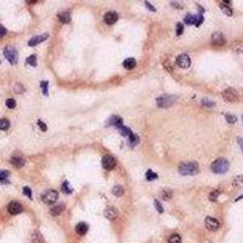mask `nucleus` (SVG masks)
<instances>
[{"label":"nucleus","mask_w":243,"mask_h":243,"mask_svg":"<svg viewBox=\"0 0 243 243\" xmlns=\"http://www.w3.org/2000/svg\"><path fill=\"white\" fill-rule=\"evenodd\" d=\"M229 168H230V163L225 158H219L212 163V170L215 174H224L229 170Z\"/></svg>","instance_id":"f257e3e1"},{"label":"nucleus","mask_w":243,"mask_h":243,"mask_svg":"<svg viewBox=\"0 0 243 243\" xmlns=\"http://www.w3.org/2000/svg\"><path fill=\"white\" fill-rule=\"evenodd\" d=\"M179 173L181 175H195L198 173V164L196 162L182 163L179 167Z\"/></svg>","instance_id":"f03ea898"},{"label":"nucleus","mask_w":243,"mask_h":243,"mask_svg":"<svg viewBox=\"0 0 243 243\" xmlns=\"http://www.w3.org/2000/svg\"><path fill=\"white\" fill-rule=\"evenodd\" d=\"M41 200L46 204H54L59 200V192L55 190H47L41 195Z\"/></svg>","instance_id":"7ed1b4c3"},{"label":"nucleus","mask_w":243,"mask_h":243,"mask_svg":"<svg viewBox=\"0 0 243 243\" xmlns=\"http://www.w3.org/2000/svg\"><path fill=\"white\" fill-rule=\"evenodd\" d=\"M175 100H176L175 95H162L157 99V105H158V107L165 108V107L171 106L175 102Z\"/></svg>","instance_id":"20e7f679"},{"label":"nucleus","mask_w":243,"mask_h":243,"mask_svg":"<svg viewBox=\"0 0 243 243\" xmlns=\"http://www.w3.org/2000/svg\"><path fill=\"white\" fill-rule=\"evenodd\" d=\"M4 55H5L6 60L9 61L11 64L17 63V51L14 46H6L5 50H4Z\"/></svg>","instance_id":"39448f33"},{"label":"nucleus","mask_w":243,"mask_h":243,"mask_svg":"<svg viewBox=\"0 0 243 243\" xmlns=\"http://www.w3.org/2000/svg\"><path fill=\"white\" fill-rule=\"evenodd\" d=\"M203 22V16L202 15H187L185 17V23L186 24H195V26H201Z\"/></svg>","instance_id":"423d86ee"},{"label":"nucleus","mask_w":243,"mask_h":243,"mask_svg":"<svg viewBox=\"0 0 243 243\" xmlns=\"http://www.w3.org/2000/svg\"><path fill=\"white\" fill-rule=\"evenodd\" d=\"M102 167L106 170H112L116 167V159H114V157H112L109 154L103 156L102 157Z\"/></svg>","instance_id":"0eeeda50"},{"label":"nucleus","mask_w":243,"mask_h":243,"mask_svg":"<svg viewBox=\"0 0 243 243\" xmlns=\"http://www.w3.org/2000/svg\"><path fill=\"white\" fill-rule=\"evenodd\" d=\"M223 97L229 102L238 101V95L233 89H226L223 91Z\"/></svg>","instance_id":"6e6552de"},{"label":"nucleus","mask_w":243,"mask_h":243,"mask_svg":"<svg viewBox=\"0 0 243 243\" xmlns=\"http://www.w3.org/2000/svg\"><path fill=\"white\" fill-rule=\"evenodd\" d=\"M176 63H178V66L181 67V68H188L190 64H191V59H190L188 55L181 54V55H179V56L176 57Z\"/></svg>","instance_id":"1a4fd4ad"},{"label":"nucleus","mask_w":243,"mask_h":243,"mask_svg":"<svg viewBox=\"0 0 243 243\" xmlns=\"http://www.w3.org/2000/svg\"><path fill=\"white\" fill-rule=\"evenodd\" d=\"M204 224H205V227H207L209 231H216V230L219 229V226H220L219 221H218L215 218H212V216H207Z\"/></svg>","instance_id":"9d476101"},{"label":"nucleus","mask_w":243,"mask_h":243,"mask_svg":"<svg viewBox=\"0 0 243 243\" xmlns=\"http://www.w3.org/2000/svg\"><path fill=\"white\" fill-rule=\"evenodd\" d=\"M7 209H9V213H10V214H12V215L20 214L21 212L23 210L22 205H21V204H20L19 202H11L10 204H9Z\"/></svg>","instance_id":"9b49d317"},{"label":"nucleus","mask_w":243,"mask_h":243,"mask_svg":"<svg viewBox=\"0 0 243 243\" xmlns=\"http://www.w3.org/2000/svg\"><path fill=\"white\" fill-rule=\"evenodd\" d=\"M49 38V34H40V35H35V37H33L31 40L28 41V45L29 46H35V45H38V44H40L43 43L44 40H46Z\"/></svg>","instance_id":"f8f14e48"},{"label":"nucleus","mask_w":243,"mask_h":243,"mask_svg":"<svg viewBox=\"0 0 243 243\" xmlns=\"http://www.w3.org/2000/svg\"><path fill=\"white\" fill-rule=\"evenodd\" d=\"M103 20H105V22H106L107 24H113V23H116L117 20H118V14L114 12V11H109V12H107V14L105 15Z\"/></svg>","instance_id":"ddd939ff"},{"label":"nucleus","mask_w":243,"mask_h":243,"mask_svg":"<svg viewBox=\"0 0 243 243\" xmlns=\"http://www.w3.org/2000/svg\"><path fill=\"white\" fill-rule=\"evenodd\" d=\"M212 41H213V44L221 46V45L225 44V37L223 35V33L216 32V33H214V34H213V37H212Z\"/></svg>","instance_id":"4468645a"},{"label":"nucleus","mask_w":243,"mask_h":243,"mask_svg":"<svg viewBox=\"0 0 243 243\" xmlns=\"http://www.w3.org/2000/svg\"><path fill=\"white\" fill-rule=\"evenodd\" d=\"M103 214H105V216H106L107 219H109V220H113V219H116V218H117V215H118V212H117V209H116V208L108 207V208H106V209H105Z\"/></svg>","instance_id":"2eb2a0df"},{"label":"nucleus","mask_w":243,"mask_h":243,"mask_svg":"<svg viewBox=\"0 0 243 243\" xmlns=\"http://www.w3.org/2000/svg\"><path fill=\"white\" fill-rule=\"evenodd\" d=\"M122 124H123V119H122L119 116H112V117L107 121V125H114V126H117V128L122 126Z\"/></svg>","instance_id":"dca6fc26"},{"label":"nucleus","mask_w":243,"mask_h":243,"mask_svg":"<svg viewBox=\"0 0 243 243\" xmlns=\"http://www.w3.org/2000/svg\"><path fill=\"white\" fill-rule=\"evenodd\" d=\"M88 229H89L88 224L79 223L78 225H77V226H76V232H77L78 235H80V236H84V235L88 232Z\"/></svg>","instance_id":"f3484780"},{"label":"nucleus","mask_w":243,"mask_h":243,"mask_svg":"<svg viewBox=\"0 0 243 243\" xmlns=\"http://www.w3.org/2000/svg\"><path fill=\"white\" fill-rule=\"evenodd\" d=\"M11 164L14 167H16V168H22L24 165V159L22 157H20V156H14L11 158Z\"/></svg>","instance_id":"a211bd4d"},{"label":"nucleus","mask_w":243,"mask_h":243,"mask_svg":"<svg viewBox=\"0 0 243 243\" xmlns=\"http://www.w3.org/2000/svg\"><path fill=\"white\" fill-rule=\"evenodd\" d=\"M123 66H124L125 69H133V68L136 67V60L133 59V57H129L123 62Z\"/></svg>","instance_id":"6ab92c4d"},{"label":"nucleus","mask_w":243,"mask_h":243,"mask_svg":"<svg viewBox=\"0 0 243 243\" xmlns=\"http://www.w3.org/2000/svg\"><path fill=\"white\" fill-rule=\"evenodd\" d=\"M63 209H64V205H63V204L55 205V207H52V208L50 209V214H51V215H54V216H56V215H60L61 213L63 212Z\"/></svg>","instance_id":"aec40b11"},{"label":"nucleus","mask_w":243,"mask_h":243,"mask_svg":"<svg viewBox=\"0 0 243 243\" xmlns=\"http://www.w3.org/2000/svg\"><path fill=\"white\" fill-rule=\"evenodd\" d=\"M59 19L62 23H68L71 21V14L68 11H64V12H60L59 14Z\"/></svg>","instance_id":"412c9836"},{"label":"nucleus","mask_w":243,"mask_h":243,"mask_svg":"<svg viewBox=\"0 0 243 243\" xmlns=\"http://www.w3.org/2000/svg\"><path fill=\"white\" fill-rule=\"evenodd\" d=\"M112 193H113L114 196H117V197H121V196L124 195V187L121 186V185L114 186V187L112 188Z\"/></svg>","instance_id":"4be33fe9"},{"label":"nucleus","mask_w":243,"mask_h":243,"mask_svg":"<svg viewBox=\"0 0 243 243\" xmlns=\"http://www.w3.org/2000/svg\"><path fill=\"white\" fill-rule=\"evenodd\" d=\"M32 241L34 243H44V238L39 231H34V233L32 236Z\"/></svg>","instance_id":"5701e85b"},{"label":"nucleus","mask_w":243,"mask_h":243,"mask_svg":"<svg viewBox=\"0 0 243 243\" xmlns=\"http://www.w3.org/2000/svg\"><path fill=\"white\" fill-rule=\"evenodd\" d=\"M118 130H119V133H121V135H123V136H130L133 133H131V130L129 129V128H126V126H119L118 128Z\"/></svg>","instance_id":"b1692460"},{"label":"nucleus","mask_w":243,"mask_h":243,"mask_svg":"<svg viewBox=\"0 0 243 243\" xmlns=\"http://www.w3.org/2000/svg\"><path fill=\"white\" fill-rule=\"evenodd\" d=\"M161 196H162L163 200H165V201H168V200H170V197L173 196V193H171V191L170 190H168V188H165V190H163L162 192H161Z\"/></svg>","instance_id":"393cba45"},{"label":"nucleus","mask_w":243,"mask_h":243,"mask_svg":"<svg viewBox=\"0 0 243 243\" xmlns=\"http://www.w3.org/2000/svg\"><path fill=\"white\" fill-rule=\"evenodd\" d=\"M10 128V122L5 118L0 119V130H7Z\"/></svg>","instance_id":"a878e982"},{"label":"nucleus","mask_w":243,"mask_h":243,"mask_svg":"<svg viewBox=\"0 0 243 243\" xmlns=\"http://www.w3.org/2000/svg\"><path fill=\"white\" fill-rule=\"evenodd\" d=\"M158 178V175L154 173V171H152V170H147V173H146V179L148 180V181H151V180H156Z\"/></svg>","instance_id":"bb28decb"},{"label":"nucleus","mask_w":243,"mask_h":243,"mask_svg":"<svg viewBox=\"0 0 243 243\" xmlns=\"http://www.w3.org/2000/svg\"><path fill=\"white\" fill-rule=\"evenodd\" d=\"M169 243H181V237L178 233H174L169 237Z\"/></svg>","instance_id":"cd10ccee"},{"label":"nucleus","mask_w":243,"mask_h":243,"mask_svg":"<svg viewBox=\"0 0 243 243\" xmlns=\"http://www.w3.org/2000/svg\"><path fill=\"white\" fill-rule=\"evenodd\" d=\"M72 187L69 186V182L68 181H64L62 183V191L64 192V193H72Z\"/></svg>","instance_id":"c85d7f7f"},{"label":"nucleus","mask_w":243,"mask_h":243,"mask_svg":"<svg viewBox=\"0 0 243 243\" xmlns=\"http://www.w3.org/2000/svg\"><path fill=\"white\" fill-rule=\"evenodd\" d=\"M233 185H235L236 187H243V175H240V176L235 178Z\"/></svg>","instance_id":"c756f323"},{"label":"nucleus","mask_w":243,"mask_h":243,"mask_svg":"<svg viewBox=\"0 0 243 243\" xmlns=\"http://www.w3.org/2000/svg\"><path fill=\"white\" fill-rule=\"evenodd\" d=\"M220 7H221V10H223L227 16H231V15H232V10L230 9V5H224L223 2H221V4H220Z\"/></svg>","instance_id":"7c9ffc66"},{"label":"nucleus","mask_w":243,"mask_h":243,"mask_svg":"<svg viewBox=\"0 0 243 243\" xmlns=\"http://www.w3.org/2000/svg\"><path fill=\"white\" fill-rule=\"evenodd\" d=\"M27 63L29 64V66H37V56L35 55H32V56H29L28 59H27Z\"/></svg>","instance_id":"2f4dec72"},{"label":"nucleus","mask_w":243,"mask_h":243,"mask_svg":"<svg viewBox=\"0 0 243 243\" xmlns=\"http://www.w3.org/2000/svg\"><path fill=\"white\" fill-rule=\"evenodd\" d=\"M220 195V190H215V191H213L210 195H209V200L210 201H216V198H218V196Z\"/></svg>","instance_id":"473e14b6"},{"label":"nucleus","mask_w":243,"mask_h":243,"mask_svg":"<svg viewBox=\"0 0 243 243\" xmlns=\"http://www.w3.org/2000/svg\"><path fill=\"white\" fill-rule=\"evenodd\" d=\"M129 139H130V146H133V147L139 142V138H138L135 134H131V135L129 136Z\"/></svg>","instance_id":"72a5a7b5"},{"label":"nucleus","mask_w":243,"mask_h":243,"mask_svg":"<svg viewBox=\"0 0 243 243\" xmlns=\"http://www.w3.org/2000/svg\"><path fill=\"white\" fill-rule=\"evenodd\" d=\"M225 118H226V121L229 122L230 124H235L236 122H237V118L235 117V116H232V114H225Z\"/></svg>","instance_id":"f704fd0d"},{"label":"nucleus","mask_w":243,"mask_h":243,"mask_svg":"<svg viewBox=\"0 0 243 243\" xmlns=\"http://www.w3.org/2000/svg\"><path fill=\"white\" fill-rule=\"evenodd\" d=\"M5 103H6V107L7 108H15L16 107V101L14 99H7Z\"/></svg>","instance_id":"c9c22d12"},{"label":"nucleus","mask_w":243,"mask_h":243,"mask_svg":"<svg viewBox=\"0 0 243 243\" xmlns=\"http://www.w3.org/2000/svg\"><path fill=\"white\" fill-rule=\"evenodd\" d=\"M9 175H10V173L7 170H0V182L6 180V178H9Z\"/></svg>","instance_id":"e433bc0d"},{"label":"nucleus","mask_w":243,"mask_h":243,"mask_svg":"<svg viewBox=\"0 0 243 243\" xmlns=\"http://www.w3.org/2000/svg\"><path fill=\"white\" fill-rule=\"evenodd\" d=\"M183 32V24L182 23H178L176 24V35H181Z\"/></svg>","instance_id":"4c0bfd02"},{"label":"nucleus","mask_w":243,"mask_h":243,"mask_svg":"<svg viewBox=\"0 0 243 243\" xmlns=\"http://www.w3.org/2000/svg\"><path fill=\"white\" fill-rule=\"evenodd\" d=\"M41 88H43V94L44 95H47V85H49V83L47 81H41Z\"/></svg>","instance_id":"58836bf2"},{"label":"nucleus","mask_w":243,"mask_h":243,"mask_svg":"<svg viewBox=\"0 0 243 243\" xmlns=\"http://www.w3.org/2000/svg\"><path fill=\"white\" fill-rule=\"evenodd\" d=\"M23 193L28 197V198H32V191L29 187H23Z\"/></svg>","instance_id":"ea45409f"},{"label":"nucleus","mask_w":243,"mask_h":243,"mask_svg":"<svg viewBox=\"0 0 243 243\" xmlns=\"http://www.w3.org/2000/svg\"><path fill=\"white\" fill-rule=\"evenodd\" d=\"M37 124L39 125V128L41 129V131H46L47 130V126H46V124H44L41 121H38L37 122Z\"/></svg>","instance_id":"a19ab883"},{"label":"nucleus","mask_w":243,"mask_h":243,"mask_svg":"<svg viewBox=\"0 0 243 243\" xmlns=\"http://www.w3.org/2000/svg\"><path fill=\"white\" fill-rule=\"evenodd\" d=\"M154 205H156V208H157V210L159 212V213H162L163 212V207L161 205V203L158 200H154Z\"/></svg>","instance_id":"79ce46f5"},{"label":"nucleus","mask_w":243,"mask_h":243,"mask_svg":"<svg viewBox=\"0 0 243 243\" xmlns=\"http://www.w3.org/2000/svg\"><path fill=\"white\" fill-rule=\"evenodd\" d=\"M202 105H204V106H209V107H213L215 103H214L213 101H209V100H205V99H204V100H202Z\"/></svg>","instance_id":"37998d69"},{"label":"nucleus","mask_w":243,"mask_h":243,"mask_svg":"<svg viewBox=\"0 0 243 243\" xmlns=\"http://www.w3.org/2000/svg\"><path fill=\"white\" fill-rule=\"evenodd\" d=\"M5 34H6V28L2 24H0V38H2Z\"/></svg>","instance_id":"c03bdc74"},{"label":"nucleus","mask_w":243,"mask_h":243,"mask_svg":"<svg viewBox=\"0 0 243 243\" xmlns=\"http://www.w3.org/2000/svg\"><path fill=\"white\" fill-rule=\"evenodd\" d=\"M145 5H146V7H147L148 10H151V11H156V9H154L150 2H147V1H146V2H145Z\"/></svg>","instance_id":"a18cd8bd"},{"label":"nucleus","mask_w":243,"mask_h":243,"mask_svg":"<svg viewBox=\"0 0 243 243\" xmlns=\"http://www.w3.org/2000/svg\"><path fill=\"white\" fill-rule=\"evenodd\" d=\"M170 5H173L174 7H178V9H182V5H179L178 2H170Z\"/></svg>","instance_id":"49530a36"},{"label":"nucleus","mask_w":243,"mask_h":243,"mask_svg":"<svg viewBox=\"0 0 243 243\" xmlns=\"http://www.w3.org/2000/svg\"><path fill=\"white\" fill-rule=\"evenodd\" d=\"M238 145L241 146V148H242V151H243V139H241V138L238 139Z\"/></svg>","instance_id":"de8ad7c7"},{"label":"nucleus","mask_w":243,"mask_h":243,"mask_svg":"<svg viewBox=\"0 0 243 243\" xmlns=\"http://www.w3.org/2000/svg\"><path fill=\"white\" fill-rule=\"evenodd\" d=\"M242 118H243V117H242Z\"/></svg>","instance_id":"09e8293b"}]
</instances>
